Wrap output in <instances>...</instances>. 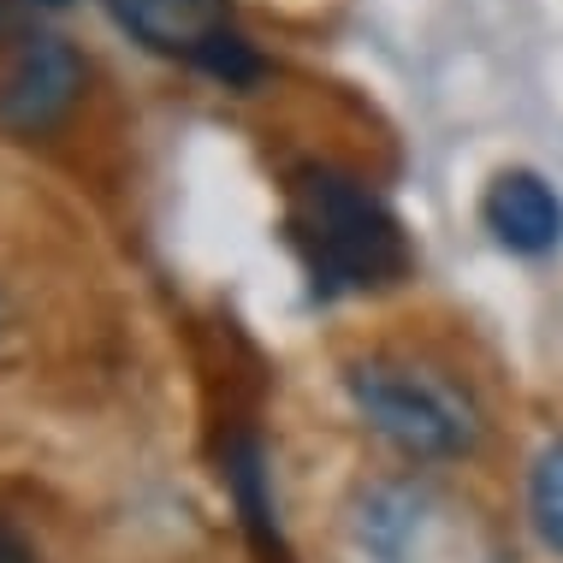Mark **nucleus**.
<instances>
[{
    "mask_svg": "<svg viewBox=\"0 0 563 563\" xmlns=\"http://www.w3.org/2000/svg\"><path fill=\"white\" fill-rule=\"evenodd\" d=\"M285 243L309 273L314 297L386 291L416 267L404 220L362 178L339 166H302L285 185Z\"/></svg>",
    "mask_w": 563,
    "mask_h": 563,
    "instance_id": "1",
    "label": "nucleus"
},
{
    "mask_svg": "<svg viewBox=\"0 0 563 563\" xmlns=\"http://www.w3.org/2000/svg\"><path fill=\"white\" fill-rule=\"evenodd\" d=\"M344 391L350 409L409 463H456L481 445V404L439 368L368 356L344 368Z\"/></svg>",
    "mask_w": 563,
    "mask_h": 563,
    "instance_id": "2",
    "label": "nucleus"
},
{
    "mask_svg": "<svg viewBox=\"0 0 563 563\" xmlns=\"http://www.w3.org/2000/svg\"><path fill=\"white\" fill-rule=\"evenodd\" d=\"M108 12L148 54L185 59L225 89H250L267 71L255 42L232 24V0H108Z\"/></svg>",
    "mask_w": 563,
    "mask_h": 563,
    "instance_id": "3",
    "label": "nucleus"
},
{
    "mask_svg": "<svg viewBox=\"0 0 563 563\" xmlns=\"http://www.w3.org/2000/svg\"><path fill=\"white\" fill-rule=\"evenodd\" d=\"M456 534V505L428 481H374L356 498V545L374 563H439Z\"/></svg>",
    "mask_w": 563,
    "mask_h": 563,
    "instance_id": "4",
    "label": "nucleus"
},
{
    "mask_svg": "<svg viewBox=\"0 0 563 563\" xmlns=\"http://www.w3.org/2000/svg\"><path fill=\"white\" fill-rule=\"evenodd\" d=\"M84 96V54L66 36H24L12 54L7 78H0V125L19 136H42L78 108Z\"/></svg>",
    "mask_w": 563,
    "mask_h": 563,
    "instance_id": "5",
    "label": "nucleus"
},
{
    "mask_svg": "<svg viewBox=\"0 0 563 563\" xmlns=\"http://www.w3.org/2000/svg\"><path fill=\"white\" fill-rule=\"evenodd\" d=\"M481 225L493 232L498 250L540 262V255H552L563 243V196L534 166H505L481 190Z\"/></svg>",
    "mask_w": 563,
    "mask_h": 563,
    "instance_id": "6",
    "label": "nucleus"
},
{
    "mask_svg": "<svg viewBox=\"0 0 563 563\" xmlns=\"http://www.w3.org/2000/svg\"><path fill=\"white\" fill-rule=\"evenodd\" d=\"M225 481H232V498L243 510V528H250L255 552L273 558V563H291L279 540V510H273V475H267V456L255 439H238L232 451H225Z\"/></svg>",
    "mask_w": 563,
    "mask_h": 563,
    "instance_id": "7",
    "label": "nucleus"
},
{
    "mask_svg": "<svg viewBox=\"0 0 563 563\" xmlns=\"http://www.w3.org/2000/svg\"><path fill=\"white\" fill-rule=\"evenodd\" d=\"M528 522H534L545 552L563 558V433L528 468Z\"/></svg>",
    "mask_w": 563,
    "mask_h": 563,
    "instance_id": "8",
    "label": "nucleus"
},
{
    "mask_svg": "<svg viewBox=\"0 0 563 563\" xmlns=\"http://www.w3.org/2000/svg\"><path fill=\"white\" fill-rule=\"evenodd\" d=\"M0 563H36V552L24 545V534L12 522H0Z\"/></svg>",
    "mask_w": 563,
    "mask_h": 563,
    "instance_id": "9",
    "label": "nucleus"
},
{
    "mask_svg": "<svg viewBox=\"0 0 563 563\" xmlns=\"http://www.w3.org/2000/svg\"><path fill=\"white\" fill-rule=\"evenodd\" d=\"M36 7H71V0H36Z\"/></svg>",
    "mask_w": 563,
    "mask_h": 563,
    "instance_id": "10",
    "label": "nucleus"
}]
</instances>
